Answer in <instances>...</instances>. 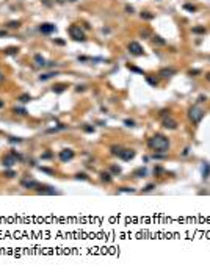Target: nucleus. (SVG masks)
I'll use <instances>...</instances> for the list:
<instances>
[{
    "instance_id": "c85d7f7f",
    "label": "nucleus",
    "mask_w": 210,
    "mask_h": 274,
    "mask_svg": "<svg viewBox=\"0 0 210 274\" xmlns=\"http://www.w3.org/2000/svg\"><path fill=\"white\" fill-rule=\"evenodd\" d=\"M119 191H121V193H133V188H127V186H124V188H121Z\"/></svg>"
},
{
    "instance_id": "7ed1b4c3",
    "label": "nucleus",
    "mask_w": 210,
    "mask_h": 274,
    "mask_svg": "<svg viewBox=\"0 0 210 274\" xmlns=\"http://www.w3.org/2000/svg\"><path fill=\"white\" fill-rule=\"evenodd\" d=\"M68 31H69L71 38L75 39V41H85V33H83V30L79 25H71L68 28Z\"/></svg>"
},
{
    "instance_id": "c03bdc74",
    "label": "nucleus",
    "mask_w": 210,
    "mask_h": 274,
    "mask_svg": "<svg viewBox=\"0 0 210 274\" xmlns=\"http://www.w3.org/2000/svg\"><path fill=\"white\" fill-rule=\"evenodd\" d=\"M5 35H6L5 31H0V36H5Z\"/></svg>"
},
{
    "instance_id": "4468645a",
    "label": "nucleus",
    "mask_w": 210,
    "mask_h": 274,
    "mask_svg": "<svg viewBox=\"0 0 210 274\" xmlns=\"http://www.w3.org/2000/svg\"><path fill=\"white\" fill-rule=\"evenodd\" d=\"M35 63L38 66H46V60L41 56V55H35Z\"/></svg>"
},
{
    "instance_id": "a878e982",
    "label": "nucleus",
    "mask_w": 210,
    "mask_h": 274,
    "mask_svg": "<svg viewBox=\"0 0 210 274\" xmlns=\"http://www.w3.org/2000/svg\"><path fill=\"white\" fill-rule=\"evenodd\" d=\"M204 31H205L204 27H195L193 28V33H204Z\"/></svg>"
},
{
    "instance_id": "4c0bfd02",
    "label": "nucleus",
    "mask_w": 210,
    "mask_h": 274,
    "mask_svg": "<svg viewBox=\"0 0 210 274\" xmlns=\"http://www.w3.org/2000/svg\"><path fill=\"white\" fill-rule=\"evenodd\" d=\"M11 143H21V138H10Z\"/></svg>"
},
{
    "instance_id": "f704fd0d",
    "label": "nucleus",
    "mask_w": 210,
    "mask_h": 274,
    "mask_svg": "<svg viewBox=\"0 0 210 274\" xmlns=\"http://www.w3.org/2000/svg\"><path fill=\"white\" fill-rule=\"evenodd\" d=\"M75 179H83V180H86L88 177H86L85 174H77V175H75Z\"/></svg>"
},
{
    "instance_id": "473e14b6",
    "label": "nucleus",
    "mask_w": 210,
    "mask_h": 274,
    "mask_svg": "<svg viewBox=\"0 0 210 274\" xmlns=\"http://www.w3.org/2000/svg\"><path fill=\"white\" fill-rule=\"evenodd\" d=\"M154 188H155V185H152V183H150V185H147L146 188H143V191H150V190H154Z\"/></svg>"
},
{
    "instance_id": "9d476101",
    "label": "nucleus",
    "mask_w": 210,
    "mask_h": 274,
    "mask_svg": "<svg viewBox=\"0 0 210 274\" xmlns=\"http://www.w3.org/2000/svg\"><path fill=\"white\" fill-rule=\"evenodd\" d=\"M38 193L39 194H56V191L50 186H38Z\"/></svg>"
},
{
    "instance_id": "7c9ffc66",
    "label": "nucleus",
    "mask_w": 210,
    "mask_h": 274,
    "mask_svg": "<svg viewBox=\"0 0 210 274\" xmlns=\"http://www.w3.org/2000/svg\"><path fill=\"white\" fill-rule=\"evenodd\" d=\"M185 10H188V11H196V6H193V5H185Z\"/></svg>"
},
{
    "instance_id": "a18cd8bd",
    "label": "nucleus",
    "mask_w": 210,
    "mask_h": 274,
    "mask_svg": "<svg viewBox=\"0 0 210 274\" xmlns=\"http://www.w3.org/2000/svg\"><path fill=\"white\" fill-rule=\"evenodd\" d=\"M2 80H3V75H2V72H0V82H2Z\"/></svg>"
},
{
    "instance_id": "2f4dec72",
    "label": "nucleus",
    "mask_w": 210,
    "mask_h": 274,
    "mask_svg": "<svg viewBox=\"0 0 210 274\" xmlns=\"http://www.w3.org/2000/svg\"><path fill=\"white\" fill-rule=\"evenodd\" d=\"M154 41H157L158 44H165V41H163V39H162L160 36H154Z\"/></svg>"
},
{
    "instance_id": "412c9836",
    "label": "nucleus",
    "mask_w": 210,
    "mask_h": 274,
    "mask_svg": "<svg viewBox=\"0 0 210 274\" xmlns=\"http://www.w3.org/2000/svg\"><path fill=\"white\" fill-rule=\"evenodd\" d=\"M121 150H122V147H119V146H113V147H111V153H113V155H119Z\"/></svg>"
},
{
    "instance_id": "5701e85b",
    "label": "nucleus",
    "mask_w": 210,
    "mask_h": 274,
    "mask_svg": "<svg viewBox=\"0 0 210 274\" xmlns=\"http://www.w3.org/2000/svg\"><path fill=\"white\" fill-rule=\"evenodd\" d=\"M146 80H147V82H149L152 86H157V83H158V82L155 80V78H152V77H146Z\"/></svg>"
},
{
    "instance_id": "6e6552de",
    "label": "nucleus",
    "mask_w": 210,
    "mask_h": 274,
    "mask_svg": "<svg viewBox=\"0 0 210 274\" xmlns=\"http://www.w3.org/2000/svg\"><path fill=\"white\" fill-rule=\"evenodd\" d=\"M39 30H41V33H44V35H50V33H53V31H55V25H53V24L46 22V24H41Z\"/></svg>"
},
{
    "instance_id": "49530a36",
    "label": "nucleus",
    "mask_w": 210,
    "mask_h": 274,
    "mask_svg": "<svg viewBox=\"0 0 210 274\" xmlns=\"http://www.w3.org/2000/svg\"><path fill=\"white\" fill-rule=\"evenodd\" d=\"M207 80H210V74H207Z\"/></svg>"
},
{
    "instance_id": "ea45409f",
    "label": "nucleus",
    "mask_w": 210,
    "mask_h": 274,
    "mask_svg": "<svg viewBox=\"0 0 210 274\" xmlns=\"http://www.w3.org/2000/svg\"><path fill=\"white\" fill-rule=\"evenodd\" d=\"M50 157H52V153H50V152H47V153H44V155H43V158H50Z\"/></svg>"
},
{
    "instance_id": "e433bc0d",
    "label": "nucleus",
    "mask_w": 210,
    "mask_h": 274,
    "mask_svg": "<svg viewBox=\"0 0 210 274\" xmlns=\"http://www.w3.org/2000/svg\"><path fill=\"white\" fill-rule=\"evenodd\" d=\"M14 175H16V174H14L13 171H6V177H14Z\"/></svg>"
},
{
    "instance_id": "f3484780",
    "label": "nucleus",
    "mask_w": 210,
    "mask_h": 274,
    "mask_svg": "<svg viewBox=\"0 0 210 274\" xmlns=\"http://www.w3.org/2000/svg\"><path fill=\"white\" fill-rule=\"evenodd\" d=\"M17 100H21L22 104H27V102H30V100H31V96H30V94H22Z\"/></svg>"
},
{
    "instance_id": "37998d69",
    "label": "nucleus",
    "mask_w": 210,
    "mask_h": 274,
    "mask_svg": "<svg viewBox=\"0 0 210 274\" xmlns=\"http://www.w3.org/2000/svg\"><path fill=\"white\" fill-rule=\"evenodd\" d=\"M3 107H5V102H3V100H0V108H3Z\"/></svg>"
},
{
    "instance_id": "ddd939ff",
    "label": "nucleus",
    "mask_w": 210,
    "mask_h": 274,
    "mask_svg": "<svg viewBox=\"0 0 210 274\" xmlns=\"http://www.w3.org/2000/svg\"><path fill=\"white\" fill-rule=\"evenodd\" d=\"M173 74H176L174 69H162V71H160V75H162V77H171Z\"/></svg>"
},
{
    "instance_id": "6ab92c4d",
    "label": "nucleus",
    "mask_w": 210,
    "mask_h": 274,
    "mask_svg": "<svg viewBox=\"0 0 210 274\" xmlns=\"http://www.w3.org/2000/svg\"><path fill=\"white\" fill-rule=\"evenodd\" d=\"M53 75H56V74H55V72H49V74H44V75H41V77H39V80H41V82H44V80H49V78H52Z\"/></svg>"
},
{
    "instance_id": "72a5a7b5",
    "label": "nucleus",
    "mask_w": 210,
    "mask_h": 274,
    "mask_svg": "<svg viewBox=\"0 0 210 274\" xmlns=\"http://www.w3.org/2000/svg\"><path fill=\"white\" fill-rule=\"evenodd\" d=\"M39 169H41L43 172H47V174H53V171H52V169H49V168H39Z\"/></svg>"
},
{
    "instance_id": "4be33fe9",
    "label": "nucleus",
    "mask_w": 210,
    "mask_h": 274,
    "mask_svg": "<svg viewBox=\"0 0 210 274\" xmlns=\"http://www.w3.org/2000/svg\"><path fill=\"white\" fill-rule=\"evenodd\" d=\"M141 17H143V19H147V21H149V19L154 17V14H150V13H147V11H143V13H141Z\"/></svg>"
},
{
    "instance_id": "cd10ccee",
    "label": "nucleus",
    "mask_w": 210,
    "mask_h": 274,
    "mask_svg": "<svg viewBox=\"0 0 210 274\" xmlns=\"http://www.w3.org/2000/svg\"><path fill=\"white\" fill-rule=\"evenodd\" d=\"M124 124H125L127 127H133V125H135V121H132V119H125V121H124Z\"/></svg>"
},
{
    "instance_id": "1a4fd4ad",
    "label": "nucleus",
    "mask_w": 210,
    "mask_h": 274,
    "mask_svg": "<svg viewBox=\"0 0 210 274\" xmlns=\"http://www.w3.org/2000/svg\"><path fill=\"white\" fill-rule=\"evenodd\" d=\"M163 125H165L166 129H171V130H173V129H176V127H177V122H176L174 119H171V117L168 116L166 119L163 121Z\"/></svg>"
},
{
    "instance_id": "0eeeda50",
    "label": "nucleus",
    "mask_w": 210,
    "mask_h": 274,
    "mask_svg": "<svg viewBox=\"0 0 210 274\" xmlns=\"http://www.w3.org/2000/svg\"><path fill=\"white\" fill-rule=\"evenodd\" d=\"M17 157L16 155H13V153H10V155H6L5 158H3V166H6V168H11L14 163H17Z\"/></svg>"
},
{
    "instance_id": "f03ea898",
    "label": "nucleus",
    "mask_w": 210,
    "mask_h": 274,
    "mask_svg": "<svg viewBox=\"0 0 210 274\" xmlns=\"http://www.w3.org/2000/svg\"><path fill=\"white\" fill-rule=\"evenodd\" d=\"M188 117H190V121H191L193 124H199L201 119L204 117V110L199 108V107H191L188 110Z\"/></svg>"
},
{
    "instance_id": "9b49d317",
    "label": "nucleus",
    "mask_w": 210,
    "mask_h": 274,
    "mask_svg": "<svg viewBox=\"0 0 210 274\" xmlns=\"http://www.w3.org/2000/svg\"><path fill=\"white\" fill-rule=\"evenodd\" d=\"M22 186H25V188H38L39 186V183L38 182H35V180H22Z\"/></svg>"
},
{
    "instance_id": "c756f323",
    "label": "nucleus",
    "mask_w": 210,
    "mask_h": 274,
    "mask_svg": "<svg viewBox=\"0 0 210 274\" xmlns=\"http://www.w3.org/2000/svg\"><path fill=\"white\" fill-rule=\"evenodd\" d=\"M111 171H113L114 174H119V172H121V168H119V166H111Z\"/></svg>"
},
{
    "instance_id": "39448f33",
    "label": "nucleus",
    "mask_w": 210,
    "mask_h": 274,
    "mask_svg": "<svg viewBox=\"0 0 210 274\" xmlns=\"http://www.w3.org/2000/svg\"><path fill=\"white\" fill-rule=\"evenodd\" d=\"M129 52L130 53H133V55H143V47L138 44V42H130L129 44Z\"/></svg>"
},
{
    "instance_id": "b1692460",
    "label": "nucleus",
    "mask_w": 210,
    "mask_h": 274,
    "mask_svg": "<svg viewBox=\"0 0 210 274\" xmlns=\"http://www.w3.org/2000/svg\"><path fill=\"white\" fill-rule=\"evenodd\" d=\"M14 113L16 114H27V110L25 108H14Z\"/></svg>"
},
{
    "instance_id": "a19ab883",
    "label": "nucleus",
    "mask_w": 210,
    "mask_h": 274,
    "mask_svg": "<svg viewBox=\"0 0 210 274\" xmlns=\"http://www.w3.org/2000/svg\"><path fill=\"white\" fill-rule=\"evenodd\" d=\"M125 10H127V13H130V14H132V13H133V8H132V6H127V8H125Z\"/></svg>"
},
{
    "instance_id": "f257e3e1",
    "label": "nucleus",
    "mask_w": 210,
    "mask_h": 274,
    "mask_svg": "<svg viewBox=\"0 0 210 274\" xmlns=\"http://www.w3.org/2000/svg\"><path fill=\"white\" fill-rule=\"evenodd\" d=\"M147 146L152 150H155V152H166L168 147H169V141H168L166 136H163V135H154L152 138H149Z\"/></svg>"
},
{
    "instance_id": "f8f14e48",
    "label": "nucleus",
    "mask_w": 210,
    "mask_h": 274,
    "mask_svg": "<svg viewBox=\"0 0 210 274\" xmlns=\"http://www.w3.org/2000/svg\"><path fill=\"white\" fill-rule=\"evenodd\" d=\"M66 88H68V85H64V83H60V85H55V86L52 88V91H53V92H63Z\"/></svg>"
},
{
    "instance_id": "2eb2a0df",
    "label": "nucleus",
    "mask_w": 210,
    "mask_h": 274,
    "mask_svg": "<svg viewBox=\"0 0 210 274\" xmlns=\"http://www.w3.org/2000/svg\"><path fill=\"white\" fill-rule=\"evenodd\" d=\"M100 180H102V182H107V183L111 182V174H110V172H102V174H100Z\"/></svg>"
},
{
    "instance_id": "c9c22d12",
    "label": "nucleus",
    "mask_w": 210,
    "mask_h": 274,
    "mask_svg": "<svg viewBox=\"0 0 210 274\" xmlns=\"http://www.w3.org/2000/svg\"><path fill=\"white\" fill-rule=\"evenodd\" d=\"M85 132L91 133V132H94V127H89V125H86V127H85Z\"/></svg>"
},
{
    "instance_id": "79ce46f5",
    "label": "nucleus",
    "mask_w": 210,
    "mask_h": 274,
    "mask_svg": "<svg viewBox=\"0 0 210 274\" xmlns=\"http://www.w3.org/2000/svg\"><path fill=\"white\" fill-rule=\"evenodd\" d=\"M199 72H201V71H198V69H195V71H191V72H190V74H191V75H193V74H199Z\"/></svg>"
},
{
    "instance_id": "a211bd4d",
    "label": "nucleus",
    "mask_w": 210,
    "mask_h": 274,
    "mask_svg": "<svg viewBox=\"0 0 210 274\" xmlns=\"http://www.w3.org/2000/svg\"><path fill=\"white\" fill-rule=\"evenodd\" d=\"M202 175H204L205 179L210 175V165H208V163H205V165H204V168H202Z\"/></svg>"
},
{
    "instance_id": "58836bf2",
    "label": "nucleus",
    "mask_w": 210,
    "mask_h": 274,
    "mask_svg": "<svg viewBox=\"0 0 210 274\" xmlns=\"http://www.w3.org/2000/svg\"><path fill=\"white\" fill-rule=\"evenodd\" d=\"M198 102H205V97H204V96H199V97H198Z\"/></svg>"
},
{
    "instance_id": "393cba45",
    "label": "nucleus",
    "mask_w": 210,
    "mask_h": 274,
    "mask_svg": "<svg viewBox=\"0 0 210 274\" xmlns=\"http://www.w3.org/2000/svg\"><path fill=\"white\" fill-rule=\"evenodd\" d=\"M8 27H11V28H19V27H21V22L13 21V22H10V24H8Z\"/></svg>"
},
{
    "instance_id": "dca6fc26",
    "label": "nucleus",
    "mask_w": 210,
    "mask_h": 274,
    "mask_svg": "<svg viewBox=\"0 0 210 274\" xmlns=\"http://www.w3.org/2000/svg\"><path fill=\"white\" fill-rule=\"evenodd\" d=\"M146 174H147L146 168H140V169L135 171V175H137V177H146Z\"/></svg>"
},
{
    "instance_id": "aec40b11",
    "label": "nucleus",
    "mask_w": 210,
    "mask_h": 274,
    "mask_svg": "<svg viewBox=\"0 0 210 274\" xmlns=\"http://www.w3.org/2000/svg\"><path fill=\"white\" fill-rule=\"evenodd\" d=\"M17 52H19V49H17V47H8V49L5 50V53H6V55H14V53H17Z\"/></svg>"
},
{
    "instance_id": "bb28decb",
    "label": "nucleus",
    "mask_w": 210,
    "mask_h": 274,
    "mask_svg": "<svg viewBox=\"0 0 210 274\" xmlns=\"http://www.w3.org/2000/svg\"><path fill=\"white\" fill-rule=\"evenodd\" d=\"M127 67H129L130 71H133V72H138V74H143V71H141V69H138V67H135V66H130V64H129Z\"/></svg>"
},
{
    "instance_id": "423d86ee",
    "label": "nucleus",
    "mask_w": 210,
    "mask_h": 274,
    "mask_svg": "<svg viewBox=\"0 0 210 274\" xmlns=\"http://www.w3.org/2000/svg\"><path fill=\"white\" fill-rule=\"evenodd\" d=\"M74 158V150H71V149H64V150H61L60 152V160L61 161H69V160H72Z\"/></svg>"
},
{
    "instance_id": "20e7f679",
    "label": "nucleus",
    "mask_w": 210,
    "mask_h": 274,
    "mask_svg": "<svg viewBox=\"0 0 210 274\" xmlns=\"http://www.w3.org/2000/svg\"><path fill=\"white\" fill-rule=\"evenodd\" d=\"M118 157H119L121 160H124V161H129V160H132L133 157H135V150H132V149H122Z\"/></svg>"
}]
</instances>
